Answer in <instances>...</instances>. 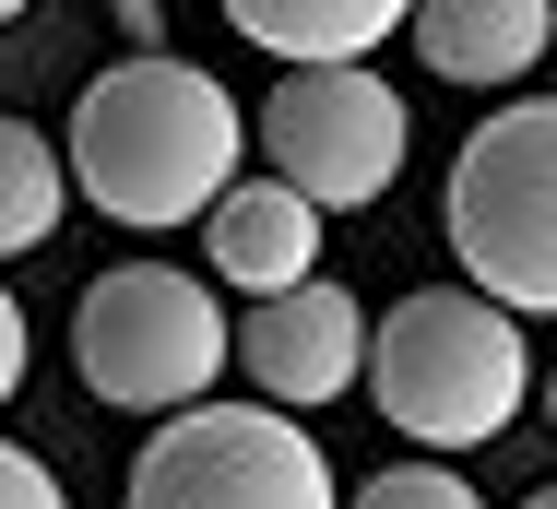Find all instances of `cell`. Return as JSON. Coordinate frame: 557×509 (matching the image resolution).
<instances>
[{"label": "cell", "instance_id": "6da1fadb", "mask_svg": "<svg viewBox=\"0 0 557 509\" xmlns=\"http://www.w3.org/2000/svg\"><path fill=\"white\" fill-rule=\"evenodd\" d=\"M237 154H249L237 96L166 48H131L72 107V190L108 225H202L237 190Z\"/></svg>", "mask_w": 557, "mask_h": 509}, {"label": "cell", "instance_id": "7a4b0ae2", "mask_svg": "<svg viewBox=\"0 0 557 509\" xmlns=\"http://www.w3.org/2000/svg\"><path fill=\"white\" fill-rule=\"evenodd\" d=\"M368 392H380V414L416 450H486L522 414V392H534L522 320L486 308L474 285H416L404 308H380V332H368Z\"/></svg>", "mask_w": 557, "mask_h": 509}, {"label": "cell", "instance_id": "3957f363", "mask_svg": "<svg viewBox=\"0 0 557 509\" xmlns=\"http://www.w3.org/2000/svg\"><path fill=\"white\" fill-rule=\"evenodd\" d=\"M440 225H450L462 285L486 308L557 320V96H522V107H498V119L462 131Z\"/></svg>", "mask_w": 557, "mask_h": 509}, {"label": "cell", "instance_id": "277c9868", "mask_svg": "<svg viewBox=\"0 0 557 509\" xmlns=\"http://www.w3.org/2000/svg\"><path fill=\"white\" fill-rule=\"evenodd\" d=\"M72 368L84 392L119 414H178V404H214L225 380V308L202 273L178 261H119L84 285L72 308Z\"/></svg>", "mask_w": 557, "mask_h": 509}, {"label": "cell", "instance_id": "5b68a950", "mask_svg": "<svg viewBox=\"0 0 557 509\" xmlns=\"http://www.w3.org/2000/svg\"><path fill=\"white\" fill-rule=\"evenodd\" d=\"M131 509H344L333 462L297 414H249V404H178L143 462H131Z\"/></svg>", "mask_w": 557, "mask_h": 509}, {"label": "cell", "instance_id": "8992f818", "mask_svg": "<svg viewBox=\"0 0 557 509\" xmlns=\"http://www.w3.org/2000/svg\"><path fill=\"white\" fill-rule=\"evenodd\" d=\"M261 154H273V178L309 213H356L404 178L416 119H404V96L368 60H321V72H285L261 96Z\"/></svg>", "mask_w": 557, "mask_h": 509}, {"label": "cell", "instance_id": "52a82bcc", "mask_svg": "<svg viewBox=\"0 0 557 509\" xmlns=\"http://www.w3.org/2000/svg\"><path fill=\"white\" fill-rule=\"evenodd\" d=\"M225 356L249 368L261 404H344V380H368V308L344 297L333 273H309L285 297H249V320L225 332Z\"/></svg>", "mask_w": 557, "mask_h": 509}, {"label": "cell", "instance_id": "ba28073f", "mask_svg": "<svg viewBox=\"0 0 557 509\" xmlns=\"http://www.w3.org/2000/svg\"><path fill=\"white\" fill-rule=\"evenodd\" d=\"M202 261H214L237 297H285L321 273V213L297 202L285 178H237L214 213H202Z\"/></svg>", "mask_w": 557, "mask_h": 509}, {"label": "cell", "instance_id": "9c48e42d", "mask_svg": "<svg viewBox=\"0 0 557 509\" xmlns=\"http://www.w3.org/2000/svg\"><path fill=\"white\" fill-rule=\"evenodd\" d=\"M404 36L440 84H522L557 48V0H416Z\"/></svg>", "mask_w": 557, "mask_h": 509}, {"label": "cell", "instance_id": "30bf717a", "mask_svg": "<svg viewBox=\"0 0 557 509\" xmlns=\"http://www.w3.org/2000/svg\"><path fill=\"white\" fill-rule=\"evenodd\" d=\"M416 0H225V24L249 48H273L285 72H321V60H368L380 36H404Z\"/></svg>", "mask_w": 557, "mask_h": 509}, {"label": "cell", "instance_id": "8fae6325", "mask_svg": "<svg viewBox=\"0 0 557 509\" xmlns=\"http://www.w3.org/2000/svg\"><path fill=\"white\" fill-rule=\"evenodd\" d=\"M60 202H72L60 142H48V131H24V119H0V261L48 249V237H60Z\"/></svg>", "mask_w": 557, "mask_h": 509}, {"label": "cell", "instance_id": "7c38bea8", "mask_svg": "<svg viewBox=\"0 0 557 509\" xmlns=\"http://www.w3.org/2000/svg\"><path fill=\"white\" fill-rule=\"evenodd\" d=\"M356 509H486L462 474H440V462H392V474H368L356 486Z\"/></svg>", "mask_w": 557, "mask_h": 509}, {"label": "cell", "instance_id": "4fadbf2b", "mask_svg": "<svg viewBox=\"0 0 557 509\" xmlns=\"http://www.w3.org/2000/svg\"><path fill=\"white\" fill-rule=\"evenodd\" d=\"M0 509H72V498H60V474H48L24 438H0Z\"/></svg>", "mask_w": 557, "mask_h": 509}, {"label": "cell", "instance_id": "5bb4252c", "mask_svg": "<svg viewBox=\"0 0 557 509\" xmlns=\"http://www.w3.org/2000/svg\"><path fill=\"white\" fill-rule=\"evenodd\" d=\"M24 368H36V332H24V308H12V285H0V404L24 392Z\"/></svg>", "mask_w": 557, "mask_h": 509}, {"label": "cell", "instance_id": "9a60e30c", "mask_svg": "<svg viewBox=\"0 0 557 509\" xmlns=\"http://www.w3.org/2000/svg\"><path fill=\"white\" fill-rule=\"evenodd\" d=\"M119 36H143V48H154V36H166V12H154V0H119Z\"/></svg>", "mask_w": 557, "mask_h": 509}, {"label": "cell", "instance_id": "2e32d148", "mask_svg": "<svg viewBox=\"0 0 557 509\" xmlns=\"http://www.w3.org/2000/svg\"><path fill=\"white\" fill-rule=\"evenodd\" d=\"M522 509H557V486H534V498H522Z\"/></svg>", "mask_w": 557, "mask_h": 509}, {"label": "cell", "instance_id": "e0dca14e", "mask_svg": "<svg viewBox=\"0 0 557 509\" xmlns=\"http://www.w3.org/2000/svg\"><path fill=\"white\" fill-rule=\"evenodd\" d=\"M546 426H557V368H546Z\"/></svg>", "mask_w": 557, "mask_h": 509}, {"label": "cell", "instance_id": "ac0fdd59", "mask_svg": "<svg viewBox=\"0 0 557 509\" xmlns=\"http://www.w3.org/2000/svg\"><path fill=\"white\" fill-rule=\"evenodd\" d=\"M12 12H36V0H0V24H12Z\"/></svg>", "mask_w": 557, "mask_h": 509}]
</instances>
